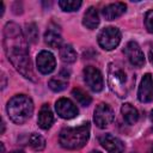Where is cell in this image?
I'll return each instance as SVG.
<instances>
[{
    "mask_svg": "<svg viewBox=\"0 0 153 153\" xmlns=\"http://www.w3.org/2000/svg\"><path fill=\"white\" fill-rule=\"evenodd\" d=\"M81 4L82 2L80 0H61V1H59V6L66 12L76 11L81 6Z\"/></svg>",
    "mask_w": 153,
    "mask_h": 153,
    "instance_id": "cell-23",
    "label": "cell"
},
{
    "mask_svg": "<svg viewBox=\"0 0 153 153\" xmlns=\"http://www.w3.org/2000/svg\"><path fill=\"white\" fill-rule=\"evenodd\" d=\"M145 25H146V29L148 30V32L153 33V10L148 11L145 14Z\"/></svg>",
    "mask_w": 153,
    "mask_h": 153,
    "instance_id": "cell-24",
    "label": "cell"
},
{
    "mask_svg": "<svg viewBox=\"0 0 153 153\" xmlns=\"http://www.w3.org/2000/svg\"><path fill=\"white\" fill-rule=\"evenodd\" d=\"M122 116L128 124H135L139 121V111L129 103H124L121 108Z\"/></svg>",
    "mask_w": 153,
    "mask_h": 153,
    "instance_id": "cell-18",
    "label": "cell"
},
{
    "mask_svg": "<svg viewBox=\"0 0 153 153\" xmlns=\"http://www.w3.org/2000/svg\"><path fill=\"white\" fill-rule=\"evenodd\" d=\"M11 153H24L23 151H13V152H11Z\"/></svg>",
    "mask_w": 153,
    "mask_h": 153,
    "instance_id": "cell-26",
    "label": "cell"
},
{
    "mask_svg": "<svg viewBox=\"0 0 153 153\" xmlns=\"http://www.w3.org/2000/svg\"><path fill=\"white\" fill-rule=\"evenodd\" d=\"M55 109L57 111V115L65 120L74 118L79 114L76 105L68 98H60L55 104Z\"/></svg>",
    "mask_w": 153,
    "mask_h": 153,
    "instance_id": "cell-9",
    "label": "cell"
},
{
    "mask_svg": "<svg viewBox=\"0 0 153 153\" xmlns=\"http://www.w3.org/2000/svg\"><path fill=\"white\" fill-rule=\"evenodd\" d=\"M72 94H73V97L76 99V102H78L80 105H82V106H87V105H90L91 102H92L91 96H88V94H87L84 90H81V88H73Z\"/></svg>",
    "mask_w": 153,
    "mask_h": 153,
    "instance_id": "cell-20",
    "label": "cell"
},
{
    "mask_svg": "<svg viewBox=\"0 0 153 153\" xmlns=\"http://www.w3.org/2000/svg\"><path fill=\"white\" fill-rule=\"evenodd\" d=\"M151 120L153 121V110H152V112H151Z\"/></svg>",
    "mask_w": 153,
    "mask_h": 153,
    "instance_id": "cell-27",
    "label": "cell"
},
{
    "mask_svg": "<svg viewBox=\"0 0 153 153\" xmlns=\"http://www.w3.org/2000/svg\"><path fill=\"white\" fill-rule=\"evenodd\" d=\"M60 57L65 63H73L76 61V53L69 44H65L60 48Z\"/></svg>",
    "mask_w": 153,
    "mask_h": 153,
    "instance_id": "cell-19",
    "label": "cell"
},
{
    "mask_svg": "<svg viewBox=\"0 0 153 153\" xmlns=\"http://www.w3.org/2000/svg\"><path fill=\"white\" fill-rule=\"evenodd\" d=\"M114 118H115V114H114L112 109L108 104L102 103L96 108L94 115H93V120H94L97 127L105 128L114 121Z\"/></svg>",
    "mask_w": 153,
    "mask_h": 153,
    "instance_id": "cell-7",
    "label": "cell"
},
{
    "mask_svg": "<svg viewBox=\"0 0 153 153\" xmlns=\"http://www.w3.org/2000/svg\"><path fill=\"white\" fill-rule=\"evenodd\" d=\"M82 24L84 26H86L87 29L92 30L96 29L99 24V14L97 12V10L94 7H88L84 14V19H82Z\"/></svg>",
    "mask_w": 153,
    "mask_h": 153,
    "instance_id": "cell-16",
    "label": "cell"
},
{
    "mask_svg": "<svg viewBox=\"0 0 153 153\" xmlns=\"http://www.w3.org/2000/svg\"><path fill=\"white\" fill-rule=\"evenodd\" d=\"M44 42L51 48H59L62 43V37L56 27H48L44 33Z\"/></svg>",
    "mask_w": 153,
    "mask_h": 153,
    "instance_id": "cell-17",
    "label": "cell"
},
{
    "mask_svg": "<svg viewBox=\"0 0 153 153\" xmlns=\"http://www.w3.org/2000/svg\"><path fill=\"white\" fill-rule=\"evenodd\" d=\"M90 137V123L75 128H63L60 131V145L66 149H79L86 145Z\"/></svg>",
    "mask_w": 153,
    "mask_h": 153,
    "instance_id": "cell-2",
    "label": "cell"
},
{
    "mask_svg": "<svg viewBox=\"0 0 153 153\" xmlns=\"http://www.w3.org/2000/svg\"><path fill=\"white\" fill-rule=\"evenodd\" d=\"M137 98L142 103H149L153 100V78L149 73L145 74L137 91Z\"/></svg>",
    "mask_w": 153,
    "mask_h": 153,
    "instance_id": "cell-11",
    "label": "cell"
},
{
    "mask_svg": "<svg viewBox=\"0 0 153 153\" xmlns=\"http://www.w3.org/2000/svg\"><path fill=\"white\" fill-rule=\"evenodd\" d=\"M91 153H100V152H98V151H92Z\"/></svg>",
    "mask_w": 153,
    "mask_h": 153,
    "instance_id": "cell-29",
    "label": "cell"
},
{
    "mask_svg": "<svg viewBox=\"0 0 153 153\" xmlns=\"http://www.w3.org/2000/svg\"><path fill=\"white\" fill-rule=\"evenodd\" d=\"M68 75H69L68 72L66 73V71H62L59 76H54V78H51L49 80V82H48L49 87L54 92L63 91L67 87V85H68Z\"/></svg>",
    "mask_w": 153,
    "mask_h": 153,
    "instance_id": "cell-15",
    "label": "cell"
},
{
    "mask_svg": "<svg viewBox=\"0 0 153 153\" xmlns=\"http://www.w3.org/2000/svg\"><path fill=\"white\" fill-rule=\"evenodd\" d=\"M127 10V6L123 2H115V4H110L108 6H105L102 11L104 18L106 20H114L118 17H121Z\"/></svg>",
    "mask_w": 153,
    "mask_h": 153,
    "instance_id": "cell-13",
    "label": "cell"
},
{
    "mask_svg": "<svg viewBox=\"0 0 153 153\" xmlns=\"http://www.w3.org/2000/svg\"><path fill=\"white\" fill-rule=\"evenodd\" d=\"M24 36L26 38L27 42L30 43H36L38 39V29L36 26V24L33 23H29L25 25V32Z\"/></svg>",
    "mask_w": 153,
    "mask_h": 153,
    "instance_id": "cell-21",
    "label": "cell"
},
{
    "mask_svg": "<svg viewBox=\"0 0 153 153\" xmlns=\"http://www.w3.org/2000/svg\"><path fill=\"white\" fill-rule=\"evenodd\" d=\"M4 49L13 67L26 79L36 81L29 57L27 41L18 24L10 22L4 27Z\"/></svg>",
    "mask_w": 153,
    "mask_h": 153,
    "instance_id": "cell-1",
    "label": "cell"
},
{
    "mask_svg": "<svg viewBox=\"0 0 153 153\" xmlns=\"http://www.w3.org/2000/svg\"><path fill=\"white\" fill-rule=\"evenodd\" d=\"M37 68L42 74H49L55 69L56 61L54 55L48 50H42L36 59Z\"/></svg>",
    "mask_w": 153,
    "mask_h": 153,
    "instance_id": "cell-10",
    "label": "cell"
},
{
    "mask_svg": "<svg viewBox=\"0 0 153 153\" xmlns=\"http://www.w3.org/2000/svg\"><path fill=\"white\" fill-rule=\"evenodd\" d=\"M108 84L110 90L120 98L127 97L128 93V78L124 68L116 62L109 65L108 69Z\"/></svg>",
    "mask_w": 153,
    "mask_h": 153,
    "instance_id": "cell-4",
    "label": "cell"
},
{
    "mask_svg": "<svg viewBox=\"0 0 153 153\" xmlns=\"http://www.w3.org/2000/svg\"><path fill=\"white\" fill-rule=\"evenodd\" d=\"M29 142H30L31 148L35 149V151H37V152L44 149V147H45V140H44V137L41 136L39 134H36V133L31 134V136L29 139Z\"/></svg>",
    "mask_w": 153,
    "mask_h": 153,
    "instance_id": "cell-22",
    "label": "cell"
},
{
    "mask_svg": "<svg viewBox=\"0 0 153 153\" xmlns=\"http://www.w3.org/2000/svg\"><path fill=\"white\" fill-rule=\"evenodd\" d=\"M148 153H153V147H152V148H151V149L148 151Z\"/></svg>",
    "mask_w": 153,
    "mask_h": 153,
    "instance_id": "cell-28",
    "label": "cell"
},
{
    "mask_svg": "<svg viewBox=\"0 0 153 153\" xmlns=\"http://www.w3.org/2000/svg\"><path fill=\"white\" fill-rule=\"evenodd\" d=\"M84 80L86 85L93 91V92H100L104 86L102 73L98 68L93 66H87L84 68Z\"/></svg>",
    "mask_w": 153,
    "mask_h": 153,
    "instance_id": "cell-6",
    "label": "cell"
},
{
    "mask_svg": "<svg viewBox=\"0 0 153 153\" xmlns=\"http://www.w3.org/2000/svg\"><path fill=\"white\" fill-rule=\"evenodd\" d=\"M7 114L17 124L25 123L33 114V103L25 94H17L7 103Z\"/></svg>",
    "mask_w": 153,
    "mask_h": 153,
    "instance_id": "cell-3",
    "label": "cell"
},
{
    "mask_svg": "<svg viewBox=\"0 0 153 153\" xmlns=\"http://www.w3.org/2000/svg\"><path fill=\"white\" fill-rule=\"evenodd\" d=\"M124 54L126 56L128 57L129 62L135 66V67H141L143 66L145 63V56H143V51L141 50L140 45L134 42V41H130L127 43V45L124 47Z\"/></svg>",
    "mask_w": 153,
    "mask_h": 153,
    "instance_id": "cell-8",
    "label": "cell"
},
{
    "mask_svg": "<svg viewBox=\"0 0 153 153\" xmlns=\"http://www.w3.org/2000/svg\"><path fill=\"white\" fill-rule=\"evenodd\" d=\"M38 126L42 129H49L54 122V115L51 109L49 108L48 104H43L39 112H38V118H37Z\"/></svg>",
    "mask_w": 153,
    "mask_h": 153,
    "instance_id": "cell-14",
    "label": "cell"
},
{
    "mask_svg": "<svg viewBox=\"0 0 153 153\" xmlns=\"http://www.w3.org/2000/svg\"><path fill=\"white\" fill-rule=\"evenodd\" d=\"M149 61H151V63L153 65V48L149 50Z\"/></svg>",
    "mask_w": 153,
    "mask_h": 153,
    "instance_id": "cell-25",
    "label": "cell"
},
{
    "mask_svg": "<svg viewBox=\"0 0 153 153\" xmlns=\"http://www.w3.org/2000/svg\"><path fill=\"white\" fill-rule=\"evenodd\" d=\"M99 143L109 153H123V151H124L123 142L118 137H116L111 134H104V135L99 136Z\"/></svg>",
    "mask_w": 153,
    "mask_h": 153,
    "instance_id": "cell-12",
    "label": "cell"
},
{
    "mask_svg": "<svg viewBox=\"0 0 153 153\" xmlns=\"http://www.w3.org/2000/svg\"><path fill=\"white\" fill-rule=\"evenodd\" d=\"M121 41V32L115 26L104 27L98 35V43L105 50L115 49Z\"/></svg>",
    "mask_w": 153,
    "mask_h": 153,
    "instance_id": "cell-5",
    "label": "cell"
}]
</instances>
